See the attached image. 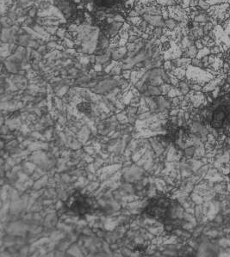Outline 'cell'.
Instances as JSON below:
<instances>
[{
    "instance_id": "6da1fadb",
    "label": "cell",
    "mask_w": 230,
    "mask_h": 257,
    "mask_svg": "<svg viewBox=\"0 0 230 257\" xmlns=\"http://www.w3.org/2000/svg\"><path fill=\"white\" fill-rule=\"evenodd\" d=\"M143 213L147 218L163 224L170 231L178 229L184 223V208L177 200L166 196H155L150 199Z\"/></svg>"
},
{
    "instance_id": "7a4b0ae2",
    "label": "cell",
    "mask_w": 230,
    "mask_h": 257,
    "mask_svg": "<svg viewBox=\"0 0 230 257\" xmlns=\"http://www.w3.org/2000/svg\"><path fill=\"white\" fill-rule=\"evenodd\" d=\"M99 209L100 207L94 198L78 191L72 193L63 205L65 213L77 217L95 214Z\"/></svg>"
},
{
    "instance_id": "3957f363",
    "label": "cell",
    "mask_w": 230,
    "mask_h": 257,
    "mask_svg": "<svg viewBox=\"0 0 230 257\" xmlns=\"http://www.w3.org/2000/svg\"><path fill=\"white\" fill-rule=\"evenodd\" d=\"M143 20L153 27H165V19L162 15H153L144 14L142 15Z\"/></svg>"
},
{
    "instance_id": "277c9868",
    "label": "cell",
    "mask_w": 230,
    "mask_h": 257,
    "mask_svg": "<svg viewBox=\"0 0 230 257\" xmlns=\"http://www.w3.org/2000/svg\"><path fill=\"white\" fill-rule=\"evenodd\" d=\"M204 35V31L202 27H193L191 28L190 30V34H189V37L192 39V41H196V40H199V39L203 38V36Z\"/></svg>"
},
{
    "instance_id": "5b68a950",
    "label": "cell",
    "mask_w": 230,
    "mask_h": 257,
    "mask_svg": "<svg viewBox=\"0 0 230 257\" xmlns=\"http://www.w3.org/2000/svg\"><path fill=\"white\" fill-rule=\"evenodd\" d=\"M197 53H198V48L195 46V44H193V45H192V46L189 47L187 50L183 52L182 57L189 58V59H192L196 57Z\"/></svg>"
},
{
    "instance_id": "8992f818",
    "label": "cell",
    "mask_w": 230,
    "mask_h": 257,
    "mask_svg": "<svg viewBox=\"0 0 230 257\" xmlns=\"http://www.w3.org/2000/svg\"><path fill=\"white\" fill-rule=\"evenodd\" d=\"M165 27L170 31L176 30L179 27V23L175 19L169 17L168 19L165 20Z\"/></svg>"
},
{
    "instance_id": "52a82bcc",
    "label": "cell",
    "mask_w": 230,
    "mask_h": 257,
    "mask_svg": "<svg viewBox=\"0 0 230 257\" xmlns=\"http://www.w3.org/2000/svg\"><path fill=\"white\" fill-rule=\"evenodd\" d=\"M126 22L130 24L131 26H137L143 22V18H142V15H139V16H135V17H129V16H127L126 17Z\"/></svg>"
},
{
    "instance_id": "ba28073f",
    "label": "cell",
    "mask_w": 230,
    "mask_h": 257,
    "mask_svg": "<svg viewBox=\"0 0 230 257\" xmlns=\"http://www.w3.org/2000/svg\"><path fill=\"white\" fill-rule=\"evenodd\" d=\"M210 47H208V46H204L203 48H202V49H200V50H198V53H197V55H196V58H198V59H202L203 57H204V56H206V55H210Z\"/></svg>"
},
{
    "instance_id": "9c48e42d",
    "label": "cell",
    "mask_w": 230,
    "mask_h": 257,
    "mask_svg": "<svg viewBox=\"0 0 230 257\" xmlns=\"http://www.w3.org/2000/svg\"><path fill=\"white\" fill-rule=\"evenodd\" d=\"M164 35V31L162 27H155L153 32V37L156 39H160L161 36Z\"/></svg>"
},
{
    "instance_id": "30bf717a",
    "label": "cell",
    "mask_w": 230,
    "mask_h": 257,
    "mask_svg": "<svg viewBox=\"0 0 230 257\" xmlns=\"http://www.w3.org/2000/svg\"><path fill=\"white\" fill-rule=\"evenodd\" d=\"M67 31L66 27H61L58 28L57 32H56V35L60 39H64L65 36V33Z\"/></svg>"
},
{
    "instance_id": "8fae6325",
    "label": "cell",
    "mask_w": 230,
    "mask_h": 257,
    "mask_svg": "<svg viewBox=\"0 0 230 257\" xmlns=\"http://www.w3.org/2000/svg\"><path fill=\"white\" fill-rule=\"evenodd\" d=\"M210 4H209V3H207L206 1H204V0H199V2H198V6L197 7L199 8V9H201V10H203V11H208L210 8Z\"/></svg>"
},
{
    "instance_id": "7c38bea8",
    "label": "cell",
    "mask_w": 230,
    "mask_h": 257,
    "mask_svg": "<svg viewBox=\"0 0 230 257\" xmlns=\"http://www.w3.org/2000/svg\"><path fill=\"white\" fill-rule=\"evenodd\" d=\"M114 20H115V22H118V23H126V17H124L123 14H120V13L115 14L114 16Z\"/></svg>"
},
{
    "instance_id": "4fadbf2b",
    "label": "cell",
    "mask_w": 230,
    "mask_h": 257,
    "mask_svg": "<svg viewBox=\"0 0 230 257\" xmlns=\"http://www.w3.org/2000/svg\"><path fill=\"white\" fill-rule=\"evenodd\" d=\"M127 49H128V52H131V51H135V49L137 48V44L135 42H129L127 43L126 45Z\"/></svg>"
},
{
    "instance_id": "5bb4252c",
    "label": "cell",
    "mask_w": 230,
    "mask_h": 257,
    "mask_svg": "<svg viewBox=\"0 0 230 257\" xmlns=\"http://www.w3.org/2000/svg\"><path fill=\"white\" fill-rule=\"evenodd\" d=\"M162 16L163 18L165 20L168 19L169 17V11H168V7L167 6H163L162 7Z\"/></svg>"
},
{
    "instance_id": "9a60e30c",
    "label": "cell",
    "mask_w": 230,
    "mask_h": 257,
    "mask_svg": "<svg viewBox=\"0 0 230 257\" xmlns=\"http://www.w3.org/2000/svg\"><path fill=\"white\" fill-rule=\"evenodd\" d=\"M36 14H38V12H37V9L35 6L31 8L30 10L29 11V16H30V17H35Z\"/></svg>"
},
{
    "instance_id": "2e32d148",
    "label": "cell",
    "mask_w": 230,
    "mask_h": 257,
    "mask_svg": "<svg viewBox=\"0 0 230 257\" xmlns=\"http://www.w3.org/2000/svg\"><path fill=\"white\" fill-rule=\"evenodd\" d=\"M195 46L198 48V50H200V49H202V48H203L204 47V45L203 44V42H202V41H201V39H199V40H196L195 41Z\"/></svg>"
},
{
    "instance_id": "e0dca14e",
    "label": "cell",
    "mask_w": 230,
    "mask_h": 257,
    "mask_svg": "<svg viewBox=\"0 0 230 257\" xmlns=\"http://www.w3.org/2000/svg\"><path fill=\"white\" fill-rule=\"evenodd\" d=\"M139 15H140V14L134 9L131 10L128 13V16H129V17H135V16H139Z\"/></svg>"
},
{
    "instance_id": "ac0fdd59",
    "label": "cell",
    "mask_w": 230,
    "mask_h": 257,
    "mask_svg": "<svg viewBox=\"0 0 230 257\" xmlns=\"http://www.w3.org/2000/svg\"><path fill=\"white\" fill-rule=\"evenodd\" d=\"M198 2H199V0H191L190 7H196V6H198Z\"/></svg>"
},
{
    "instance_id": "d6986e66",
    "label": "cell",
    "mask_w": 230,
    "mask_h": 257,
    "mask_svg": "<svg viewBox=\"0 0 230 257\" xmlns=\"http://www.w3.org/2000/svg\"><path fill=\"white\" fill-rule=\"evenodd\" d=\"M139 36H135V35H129V38L128 40L129 42H134L137 39H139Z\"/></svg>"
},
{
    "instance_id": "ffe728a7",
    "label": "cell",
    "mask_w": 230,
    "mask_h": 257,
    "mask_svg": "<svg viewBox=\"0 0 230 257\" xmlns=\"http://www.w3.org/2000/svg\"><path fill=\"white\" fill-rule=\"evenodd\" d=\"M201 61H202V63H203V64L209 62V55H206V56L202 58V59H201Z\"/></svg>"
},
{
    "instance_id": "44dd1931",
    "label": "cell",
    "mask_w": 230,
    "mask_h": 257,
    "mask_svg": "<svg viewBox=\"0 0 230 257\" xmlns=\"http://www.w3.org/2000/svg\"><path fill=\"white\" fill-rule=\"evenodd\" d=\"M226 82L228 84V85H230V74H228V75H227V77H226Z\"/></svg>"
}]
</instances>
